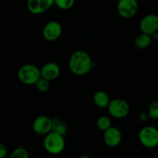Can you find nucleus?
<instances>
[{
    "label": "nucleus",
    "instance_id": "1",
    "mask_svg": "<svg viewBox=\"0 0 158 158\" xmlns=\"http://www.w3.org/2000/svg\"><path fill=\"white\" fill-rule=\"evenodd\" d=\"M69 68L77 76H85L93 68V61L90 56L83 50H77L71 55L69 60Z\"/></svg>",
    "mask_w": 158,
    "mask_h": 158
},
{
    "label": "nucleus",
    "instance_id": "2",
    "mask_svg": "<svg viewBox=\"0 0 158 158\" xmlns=\"http://www.w3.org/2000/svg\"><path fill=\"white\" fill-rule=\"evenodd\" d=\"M64 137L57 133L51 131L49 134L45 136L43 140V146L45 150L49 154L57 155L61 154L65 148Z\"/></svg>",
    "mask_w": 158,
    "mask_h": 158
},
{
    "label": "nucleus",
    "instance_id": "3",
    "mask_svg": "<svg viewBox=\"0 0 158 158\" xmlns=\"http://www.w3.org/2000/svg\"><path fill=\"white\" fill-rule=\"evenodd\" d=\"M18 78L26 85H35L41 78L40 69L33 64H25L18 70Z\"/></svg>",
    "mask_w": 158,
    "mask_h": 158
},
{
    "label": "nucleus",
    "instance_id": "4",
    "mask_svg": "<svg viewBox=\"0 0 158 158\" xmlns=\"http://www.w3.org/2000/svg\"><path fill=\"white\" fill-rule=\"evenodd\" d=\"M139 140L145 148H155L158 145V130L153 126L144 127L139 133Z\"/></svg>",
    "mask_w": 158,
    "mask_h": 158
},
{
    "label": "nucleus",
    "instance_id": "5",
    "mask_svg": "<svg viewBox=\"0 0 158 158\" xmlns=\"http://www.w3.org/2000/svg\"><path fill=\"white\" fill-rule=\"evenodd\" d=\"M107 108L110 115L116 119L124 118L131 110L129 103L126 100L120 98L110 100Z\"/></svg>",
    "mask_w": 158,
    "mask_h": 158
},
{
    "label": "nucleus",
    "instance_id": "6",
    "mask_svg": "<svg viewBox=\"0 0 158 158\" xmlns=\"http://www.w3.org/2000/svg\"><path fill=\"white\" fill-rule=\"evenodd\" d=\"M117 12L124 19H131L137 14L138 3L136 0H120L117 3Z\"/></svg>",
    "mask_w": 158,
    "mask_h": 158
},
{
    "label": "nucleus",
    "instance_id": "7",
    "mask_svg": "<svg viewBox=\"0 0 158 158\" xmlns=\"http://www.w3.org/2000/svg\"><path fill=\"white\" fill-rule=\"evenodd\" d=\"M52 121L49 117L41 115L37 117L32 123L33 131L38 135L46 136L52 131Z\"/></svg>",
    "mask_w": 158,
    "mask_h": 158
},
{
    "label": "nucleus",
    "instance_id": "8",
    "mask_svg": "<svg viewBox=\"0 0 158 158\" xmlns=\"http://www.w3.org/2000/svg\"><path fill=\"white\" fill-rule=\"evenodd\" d=\"M63 28L61 24L56 21H50L45 25L43 30V35L49 42L56 41L62 35Z\"/></svg>",
    "mask_w": 158,
    "mask_h": 158
},
{
    "label": "nucleus",
    "instance_id": "9",
    "mask_svg": "<svg viewBox=\"0 0 158 158\" xmlns=\"http://www.w3.org/2000/svg\"><path fill=\"white\" fill-rule=\"evenodd\" d=\"M140 29L142 33L151 35L158 31V15L149 14L142 18L140 22Z\"/></svg>",
    "mask_w": 158,
    "mask_h": 158
},
{
    "label": "nucleus",
    "instance_id": "10",
    "mask_svg": "<svg viewBox=\"0 0 158 158\" xmlns=\"http://www.w3.org/2000/svg\"><path fill=\"white\" fill-rule=\"evenodd\" d=\"M54 4L53 0H29L27 9L32 14L40 15L43 13Z\"/></svg>",
    "mask_w": 158,
    "mask_h": 158
},
{
    "label": "nucleus",
    "instance_id": "11",
    "mask_svg": "<svg viewBox=\"0 0 158 158\" xmlns=\"http://www.w3.org/2000/svg\"><path fill=\"white\" fill-rule=\"evenodd\" d=\"M122 140V134L120 130L117 127H111L103 134V140L108 147L115 148L118 146Z\"/></svg>",
    "mask_w": 158,
    "mask_h": 158
},
{
    "label": "nucleus",
    "instance_id": "12",
    "mask_svg": "<svg viewBox=\"0 0 158 158\" xmlns=\"http://www.w3.org/2000/svg\"><path fill=\"white\" fill-rule=\"evenodd\" d=\"M60 74V68L53 62L47 63L40 69V75L42 78L50 82L56 80Z\"/></svg>",
    "mask_w": 158,
    "mask_h": 158
},
{
    "label": "nucleus",
    "instance_id": "13",
    "mask_svg": "<svg viewBox=\"0 0 158 158\" xmlns=\"http://www.w3.org/2000/svg\"><path fill=\"white\" fill-rule=\"evenodd\" d=\"M94 102L97 106L100 108H106L109 106L110 102V97L106 92L103 90H99L94 94Z\"/></svg>",
    "mask_w": 158,
    "mask_h": 158
},
{
    "label": "nucleus",
    "instance_id": "14",
    "mask_svg": "<svg viewBox=\"0 0 158 158\" xmlns=\"http://www.w3.org/2000/svg\"><path fill=\"white\" fill-rule=\"evenodd\" d=\"M151 42H152V40H151V35L141 33L136 37L134 44H135L136 47L138 48V49H144L151 45Z\"/></svg>",
    "mask_w": 158,
    "mask_h": 158
},
{
    "label": "nucleus",
    "instance_id": "15",
    "mask_svg": "<svg viewBox=\"0 0 158 158\" xmlns=\"http://www.w3.org/2000/svg\"><path fill=\"white\" fill-rule=\"evenodd\" d=\"M52 121V131L57 133V134H60V135L64 137L65 134L67 132V127L64 123H62L60 120H54Z\"/></svg>",
    "mask_w": 158,
    "mask_h": 158
},
{
    "label": "nucleus",
    "instance_id": "16",
    "mask_svg": "<svg viewBox=\"0 0 158 158\" xmlns=\"http://www.w3.org/2000/svg\"><path fill=\"white\" fill-rule=\"evenodd\" d=\"M97 126L100 131H106L111 127V120L109 117H106V116H101L99 117L97 120Z\"/></svg>",
    "mask_w": 158,
    "mask_h": 158
},
{
    "label": "nucleus",
    "instance_id": "17",
    "mask_svg": "<svg viewBox=\"0 0 158 158\" xmlns=\"http://www.w3.org/2000/svg\"><path fill=\"white\" fill-rule=\"evenodd\" d=\"M35 88L40 93H46L49 89L50 87V83L49 81L43 78H40L35 84Z\"/></svg>",
    "mask_w": 158,
    "mask_h": 158
},
{
    "label": "nucleus",
    "instance_id": "18",
    "mask_svg": "<svg viewBox=\"0 0 158 158\" xmlns=\"http://www.w3.org/2000/svg\"><path fill=\"white\" fill-rule=\"evenodd\" d=\"M148 114L149 118L153 120L158 119V101H153L150 103Z\"/></svg>",
    "mask_w": 158,
    "mask_h": 158
},
{
    "label": "nucleus",
    "instance_id": "19",
    "mask_svg": "<svg viewBox=\"0 0 158 158\" xmlns=\"http://www.w3.org/2000/svg\"><path fill=\"white\" fill-rule=\"evenodd\" d=\"M54 3L60 9L67 10L74 6L75 1L74 0H56V1H54Z\"/></svg>",
    "mask_w": 158,
    "mask_h": 158
},
{
    "label": "nucleus",
    "instance_id": "20",
    "mask_svg": "<svg viewBox=\"0 0 158 158\" xmlns=\"http://www.w3.org/2000/svg\"><path fill=\"white\" fill-rule=\"evenodd\" d=\"M9 158H29L28 151L24 148H18L12 153Z\"/></svg>",
    "mask_w": 158,
    "mask_h": 158
},
{
    "label": "nucleus",
    "instance_id": "21",
    "mask_svg": "<svg viewBox=\"0 0 158 158\" xmlns=\"http://www.w3.org/2000/svg\"><path fill=\"white\" fill-rule=\"evenodd\" d=\"M8 154V150L6 145L0 143V158H5Z\"/></svg>",
    "mask_w": 158,
    "mask_h": 158
},
{
    "label": "nucleus",
    "instance_id": "22",
    "mask_svg": "<svg viewBox=\"0 0 158 158\" xmlns=\"http://www.w3.org/2000/svg\"><path fill=\"white\" fill-rule=\"evenodd\" d=\"M148 118H149V117H148V114H146V113H142V114H140V116H139V120H140V121H146V120H148Z\"/></svg>",
    "mask_w": 158,
    "mask_h": 158
},
{
    "label": "nucleus",
    "instance_id": "23",
    "mask_svg": "<svg viewBox=\"0 0 158 158\" xmlns=\"http://www.w3.org/2000/svg\"><path fill=\"white\" fill-rule=\"evenodd\" d=\"M151 38L152 41H158V32H156L154 34H152L151 35Z\"/></svg>",
    "mask_w": 158,
    "mask_h": 158
},
{
    "label": "nucleus",
    "instance_id": "24",
    "mask_svg": "<svg viewBox=\"0 0 158 158\" xmlns=\"http://www.w3.org/2000/svg\"><path fill=\"white\" fill-rule=\"evenodd\" d=\"M80 158H92V157H89V156H88V155H83V156H81Z\"/></svg>",
    "mask_w": 158,
    "mask_h": 158
}]
</instances>
